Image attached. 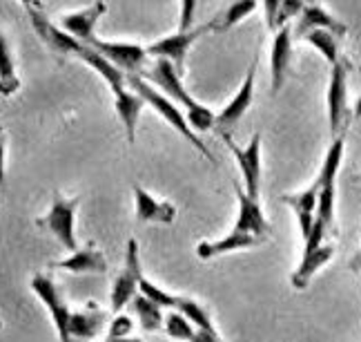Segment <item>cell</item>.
Returning <instances> with one entry per match:
<instances>
[{"label": "cell", "mask_w": 361, "mask_h": 342, "mask_svg": "<svg viewBox=\"0 0 361 342\" xmlns=\"http://www.w3.org/2000/svg\"><path fill=\"white\" fill-rule=\"evenodd\" d=\"M207 32H214V23L212 20L205 23V25H199V27H192V30H188V32H178L176 30V34L163 36V38L157 40V43L147 45V54H149V57H154V59L170 61L178 70V74H183L185 57H188L190 47Z\"/></svg>", "instance_id": "cell-7"}, {"label": "cell", "mask_w": 361, "mask_h": 342, "mask_svg": "<svg viewBox=\"0 0 361 342\" xmlns=\"http://www.w3.org/2000/svg\"><path fill=\"white\" fill-rule=\"evenodd\" d=\"M105 342H143V340H141V338H132V336H128V338H114V340L105 338Z\"/></svg>", "instance_id": "cell-38"}, {"label": "cell", "mask_w": 361, "mask_h": 342, "mask_svg": "<svg viewBox=\"0 0 361 342\" xmlns=\"http://www.w3.org/2000/svg\"><path fill=\"white\" fill-rule=\"evenodd\" d=\"M328 123L332 139L343 136V130L348 126V63L343 59L330 67L328 81Z\"/></svg>", "instance_id": "cell-5"}, {"label": "cell", "mask_w": 361, "mask_h": 342, "mask_svg": "<svg viewBox=\"0 0 361 342\" xmlns=\"http://www.w3.org/2000/svg\"><path fill=\"white\" fill-rule=\"evenodd\" d=\"M261 242L247 232H239V230H230L224 240H214V242H199L197 246V257L199 259H214L219 255H226L232 251H241V249H252V246H259Z\"/></svg>", "instance_id": "cell-23"}, {"label": "cell", "mask_w": 361, "mask_h": 342, "mask_svg": "<svg viewBox=\"0 0 361 342\" xmlns=\"http://www.w3.org/2000/svg\"><path fill=\"white\" fill-rule=\"evenodd\" d=\"M107 11L105 3L103 0H99V3H94L85 9L80 11H74V13H67V16H63V30L74 36L76 40H80V43L90 45L92 40L96 38L94 36V27L96 23H99V18L103 16V13Z\"/></svg>", "instance_id": "cell-16"}, {"label": "cell", "mask_w": 361, "mask_h": 342, "mask_svg": "<svg viewBox=\"0 0 361 342\" xmlns=\"http://www.w3.org/2000/svg\"><path fill=\"white\" fill-rule=\"evenodd\" d=\"M261 3H263V11H266V23L274 32L276 30V13H279L281 0H261Z\"/></svg>", "instance_id": "cell-34"}, {"label": "cell", "mask_w": 361, "mask_h": 342, "mask_svg": "<svg viewBox=\"0 0 361 342\" xmlns=\"http://www.w3.org/2000/svg\"><path fill=\"white\" fill-rule=\"evenodd\" d=\"M176 311H180L183 316L194 324V329H203V331H216L214 329V322L210 318V313L203 305H199L197 300H192L188 295H178V302H176Z\"/></svg>", "instance_id": "cell-27"}, {"label": "cell", "mask_w": 361, "mask_h": 342, "mask_svg": "<svg viewBox=\"0 0 361 342\" xmlns=\"http://www.w3.org/2000/svg\"><path fill=\"white\" fill-rule=\"evenodd\" d=\"M3 326H5V324H3V320H0V331H3Z\"/></svg>", "instance_id": "cell-40"}, {"label": "cell", "mask_w": 361, "mask_h": 342, "mask_svg": "<svg viewBox=\"0 0 361 342\" xmlns=\"http://www.w3.org/2000/svg\"><path fill=\"white\" fill-rule=\"evenodd\" d=\"M312 30H328L332 34H337L339 38H343L345 32H348V27H345L341 20H337L332 13H328L322 5L308 3V5H305V9L301 11V16L297 18V27H293V36L303 38Z\"/></svg>", "instance_id": "cell-14"}, {"label": "cell", "mask_w": 361, "mask_h": 342, "mask_svg": "<svg viewBox=\"0 0 361 342\" xmlns=\"http://www.w3.org/2000/svg\"><path fill=\"white\" fill-rule=\"evenodd\" d=\"M199 0H180V13H178V32H188L194 25V13H197Z\"/></svg>", "instance_id": "cell-32"}, {"label": "cell", "mask_w": 361, "mask_h": 342, "mask_svg": "<svg viewBox=\"0 0 361 342\" xmlns=\"http://www.w3.org/2000/svg\"><path fill=\"white\" fill-rule=\"evenodd\" d=\"M224 141L228 143L230 153L237 159L241 175H243V190L252 197L259 199L261 193V134H255L245 148H239L230 139V134L224 136Z\"/></svg>", "instance_id": "cell-10"}, {"label": "cell", "mask_w": 361, "mask_h": 342, "mask_svg": "<svg viewBox=\"0 0 361 342\" xmlns=\"http://www.w3.org/2000/svg\"><path fill=\"white\" fill-rule=\"evenodd\" d=\"M141 278H143V266H141V255H138V242L130 240L123 271L116 276L112 284V293H109V307H112L114 313H121L125 307H130L134 295L138 293Z\"/></svg>", "instance_id": "cell-6"}, {"label": "cell", "mask_w": 361, "mask_h": 342, "mask_svg": "<svg viewBox=\"0 0 361 342\" xmlns=\"http://www.w3.org/2000/svg\"><path fill=\"white\" fill-rule=\"evenodd\" d=\"M5 155H7V134L0 126V188H5Z\"/></svg>", "instance_id": "cell-35"}, {"label": "cell", "mask_w": 361, "mask_h": 342, "mask_svg": "<svg viewBox=\"0 0 361 342\" xmlns=\"http://www.w3.org/2000/svg\"><path fill=\"white\" fill-rule=\"evenodd\" d=\"M134 329V320L130 316H116L112 320V324H109V331H107V338L114 340V338H128Z\"/></svg>", "instance_id": "cell-33"}, {"label": "cell", "mask_w": 361, "mask_h": 342, "mask_svg": "<svg viewBox=\"0 0 361 342\" xmlns=\"http://www.w3.org/2000/svg\"><path fill=\"white\" fill-rule=\"evenodd\" d=\"M290 59H293V25H283L274 32L270 47V88L274 94L286 83Z\"/></svg>", "instance_id": "cell-13"}, {"label": "cell", "mask_w": 361, "mask_h": 342, "mask_svg": "<svg viewBox=\"0 0 361 342\" xmlns=\"http://www.w3.org/2000/svg\"><path fill=\"white\" fill-rule=\"evenodd\" d=\"M234 193H237V199H239V215L232 230L247 232V235L257 237L259 242H266L270 237L272 228H270V222L266 220V213H263L259 199L250 197L239 184L234 186Z\"/></svg>", "instance_id": "cell-12"}, {"label": "cell", "mask_w": 361, "mask_h": 342, "mask_svg": "<svg viewBox=\"0 0 361 342\" xmlns=\"http://www.w3.org/2000/svg\"><path fill=\"white\" fill-rule=\"evenodd\" d=\"M332 255H335V249H332V244H326V242L322 246H317V249H312V251H303L301 262H299L297 271L293 273V278H290V282H293L295 289L303 291L305 286L310 284L314 273L330 262Z\"/></svg>", "instance_id": "cell-22"}, {"label": "cell", "mask_w": 361, "mask_h": 342, "mask_svg": "<svg viewBox=\"0 0 361 342\" xmlns=\"http://www.w3.org/2000/svg\"><path fill=\"white\" fill-rule=\"evenodd\" d=\"M76 57L80 59V61H85L92 70H96L99 72L103 78H105V83L109 86V90H112V94L114 92H118V90H123V88H128V74H125L121 67H116L112 61H107L101 52H96L94 47H90V45H85L82 43L80 47H78V52H76Z\"/></svg>", "instance_id": "cell-20"}, {"label": "cell", "mask_w": 361, "mask_h": 342, "mask_svg": "<svg viewBox=\"0 0 361 342\" xmlns=\"http://www.w3.org/2000/svg\"><path fill=\"white\" fill-rule=\"evenodd\" d=\"M78 206H80V197L67 199L61 193H56L51 199L49 213L36 220L38 228H45L47 232H51V235L63 244V249H67L69 253H74L78 249V242L74 235V217H76Z\"/></svg>", "instance_id": "cell-4"}, {"label": "cell", "mask_w": 361, "mask_h": 342, "mask_svg": "<svg viewBox=\"0 0 361 342\" xmlns=\"http://www.w3.org/2000/svg\"><path fill=\"white\" fill-rule=\"evenodd\" d=\"M343 150H345V139L337 136L332 139L328 153L324 157L322 170H319L314 186L319 190V204H317V220L322 222L328 230L332 228L335 222V197H337V175L341 168V159H343Z\"/></svg>", "instance_id": "cell-3"}, {"label": "cell", "mask_w": 361, "mask_h": 342, "mask_svg": "<svg viewBox=\"0 0 361 342\" xmlns=\"http://www.w3.org/2000/svg\"><path fill=\"white\" fill-rule=\"evenodd\" d=\"M143 78L149 81V83L154 86V88H159L161 92H165V97L174 99V103H178L180 107H185L188 121H190L192 130L205 132V130H212L214 128L216 114L207 105H203L197 99L190 97V92L185 90L183 81H180L178 70H176V67L170 61L157 59L154 65H149L147 70H145Z\"/></svg>", "instance_id": "cell-1"}, {"label": "cell", "mask_w": 361, "mask_h": 342, "mask_svg": "<svg viewBox=\"0 0 361 342\" xmlns=\"http://www.w3.org/2000/svg\"><path fill=\"white\" fill-rule=\"evenodd\" d=\"M49 269H59V271H69V273H99L105 276L107 273V259L101 249H96L94 244L76 249L69 257L61 259V262H51Z\"/></svg>", "instance_id": "cell-17"}, {"label": "cell", "mask_w": 361, "mask_h": 342, "mask_svg": "<svg viewBox=\"0 0 361 342\" xmlns=\"http://www.w3.org/2000/svg\"><path fill=\"white\" fill-rule=\"evenodd\" d=\"M303 40L308 45H312L322 57L326 59V63L332 67L341 61V52H339V36L332 34L328 30H312L303 36Z\"/></svg>", "instance_id": "cell-26"}, {"label": "cell", "mask_w": 361, "mask_h": 342, "mask_svg": "<svg viewBox=\"0 0 361 342\" xmlns=\"http://www.w3.org/2000/svg\"><path fill=\"white\" fill-rule=\"evenodd\" d=\"M90 47L96 52H101L107 61H112L116 67L125 74H134V76H143L147 70V47L138 45V43H107V40L94 38Z\"/></svg>", "instance_id": "cell-9"}, {"label": "cell", "mask_w": 361, "mask_h": 342, "mask_svg": "<svg viewBox=\"0 0 361 342\" xmlns=\"http://www.w3.org/2000/svg\"><path fill=\"white\" fill-rule=\"evenodd\" d=\"M128 86L134 90V92H138L141 97L145 99V103H149L154 110L170 123V126L183 136V139H188L194 148L199 150V153L203 155V157H207L212 163H214V157H212V153L207 150V146L201 141V136L192 130V126H190V121H188V114H183V110H180V105L178 103H174L170 97H165V94L159 90V88H154L149 83V81H145L143 76H134V74H128Z\"/></svg>", "instance_id": "cell-2"}, {"label": "cell", "mask_w": 361, "mask_h": 342, "mask_svg": "<svg viewBox=\"0 0 361 342\" xmlns=\"http://www.w3.org/2000/svg\"><path fill=\"white\" fill-rule=\"evenodd\" d=\"M359 74H361V65H359Z\"/></svg>", "instance_id": "cell-42"}, {"label": "cell", "mask_w": 361, "mask_h": 342, "mask_svg": "<svg viewBox=\"0 0 361 342\" xmlns=\"http://www.w3.org/2000/svg\"><path fill=\"white\" fill-rule=\"evenodd\" d=\"M190 342H224L221 336L216 331H203V329H197L194 331V338Z\"/></svg>", "instance_id": "cell-36"}, {"label": "cell", "mask_w": 361, "mask_h": 342, "mask_svg": "<svg viewBox=\"0 0 361 342\" xmlns=\"http://www.w3.org/2000/svg\"><path fill=\"white\" fill-rule=\"evenodd\" d=\"M281 199L295 211V217L299 222V230H301V235L305 240L312 232V226H314V220H317L319 190H317L314 182L305 190H299V193H293V195H283Z\"/></svg>", "instance_id": "cell-18"}, {"label": "cell", "mask_w": 361, "mask_h": 342, "mask_svg": "<svg viewBox=\"0 0 361 342\" xmlns=\"http://www.w3.org/2000/svg\"><path fill=\"white\" fill-rule=\"evenodd\" d=\"M138 293H143L147 300H152V302L159 305L161 309H163V307L176 309V302H178V295H172L170 291L161 289V286H157L154 282L147 280L145 276L141 278V284H138Z\"/></svg>", "instance_id": "cell-30"}, {"label": "cell", "mask_w": 361, "mask_h": 342, "mask_svg": "<svg viewBox=\"0 0 361 342\" xmlns=\"http://www.w3.org/2000/svg\"><path fill=\"white\" fill-rule=\"evenodd\" d=\"M163 329H165V334H168L172 340H178V342H190L194 338V331H197V329H194V324L183 316V313L176 311V309L165 316Z\"/></svg>", "instance_id": "cell-29"}, {"label": "cell", "mask_w": 361, "mask_h": 342, "mask_svg": "<svg viewBox=\"0 0 361 342\" xmlns=\"http://www.w3.org/2000/svg\"><path fill=\"white\" fill-rule=\"evenodd\" d=\"M305 5H308V0H281L279 13H276V30L283 25H290V20H293L295 16L299 18L301 11L305 9Z\"/></svg>", "instance_id": "cell-31"}, {"label": "cell", "mask_w": 361, "mask_h": 342, "mask_svg": "<svg viewBox=\"0 0 361 342\" xmlns=\"http://www.w3.org/2000/svg\"><path fill=\"white\" fill-rule=\"evenodd\" d=\"M32 291L38 295V300L47 307L51 322L59 331V340L61 342H69V316H72V309L67 307L65 295L59 289V284L54 282L45 273H36L30 282Z\"/></svg>", "instance_id": "cell-8"}, {"label": "cell", "mask_w": 361, "mask_h": 342, "mask_svg": "<svg viewBox=\"0 0 361 342\" xmlns=\"http://www.w3.org/2000/svg\"><path fill=\"white\" fill-rule=\"evenodd\" d=\"M134 204H136V220L138 222H152V224H172L176 217V208L170 201L159 199L143 186H134Z\"/></svg>", "instance_id": "cell-15"}, {"label": "cell", "mask_w": 361, "mask_h": 342, "mask_svg": "<svg viewBox=\"0 0 361 342\" xmlns=\"http://www.w3.org/2000/svg\"><path fill=\"white\" fill-rule=\"evenodd\" d=\"M69 342H85V340H69Z\"/></svg>", "instance_id": "cell-41"}, {"label": "cell", "mask_w": 361, "mask_h": 342, "mask_svg": "<svg viewBox=\"0 0 361 342\" xmlns=\"http://www.w3.org/2000/svg\"><path fill=\"white\" fill-rule=\"evenodd\" d=\"M257 9V0H234V3L216 16L212 23H214V32H226L230 27H234L237 23H241L243 18H247L250 13Z\"/></svg>", "instance_id": "cell-28"}, {"label": "cell", "mask_w": 361, "mask_h": 342, "mask_svg": "<svg viewBox=\"0 0 361 342\" xmlns=\"http://www.w3.org/2000/svg\"><path fill=\"white\" fill-rule=\"evenodd\" d=\"M105 320V311L94 302H87L80 311H72V316H69V340H94Z\"/></svg>", "instance_id": "cell-19"}, {"label": "cell", "mask_w": 361, "mask_h": 342, "mask_svg": "<svg viewBox=\"0 0 361 342\" xmlns=\"http://www.w3.org/2000/svg\"><path fill=\"white\" fill-rule=\"evenodd\" d=\"M353 117H355V119H361V97H359L357 103H355V112H353Z\"/></svg>", "instance_id": "cell-39"}, {"label": "cell", "mask_w": 361, "mask_h": 342, "mask_svg": "<svg viewBox=\"0 0 361 342\" xmlns=\"http://www.w3.org/2000/svg\"><path fill=\"white\" fill-rule=\"evenodd\" d=\"M130 309L136 316L138 324H141V329L147 331V334H154L159 329H163V322H165V316L159 305H154L152 300H147L143 293H136L134 300L130 302Z\"/></svg>", "instance_id": "cell-24"}, {"label": "cell", "mask_w": 361, "mask_h": 342, "mask_svg": "<svg viewBox=\"0 0 361 342\" xmlns=\"http://www.w3.org/2000/svg\"><path fill=\"white\" fill-rule=\"evenodd\" d=\"M114 103H116V114L123 121L125 134H128V141L134 143L136 139V126H138V117H141L143 107L147 105L145 99L138 92L123 88L114 92Z\"/></svg>", "instance_id": "cell-21"}, {"label": "cell", "mask_w": 361, "mask_h": 342, "mask_svg": "<svg viewBox=\"0 0 361 342\" xmlns=\"http://www.w3.org/2000/svg\"><path fill=\"white\" fill-rule=\"evenodd\" d=\"M255 74H257V63L250 65V70H247V74L243 78L241 88L237 90V94H234L224 110L216 114L212 130L219 136H228L230 130L243 119V114L247 112V107L252 105V99H255Z\"/></svg>", "instance_id": "cell-11"}, {"label": "cell", "mask_w": 361, "mask_h": 342, "mask_svg": "<svg viewBox=\"0 0 361 342\" xmlns=\"http://www.w3.org/2000/svg\"><path fill=\"white\" fill-rule=\"evenodd\" d=\"M20 3L25 5L27 13H32V11H45L43 0H20Z\"/></svg>", "instance_id": "cell-37"}, {"label": "cell", "mask_w": 361, "mask_h": 342, "mask_svg": "<svg viewBox=\"0 0 361 342\" xmlns=\"http://www.w3.org/2000/svg\"><path fill=\"white\" fill-rule=\"evenodd\" d=\"M20 88V78L16 74V65H13L11 57V45L9 38L0 32V94L3 97H11Z\"/></svg>", "instance_id": "cell-25"}]
</instances>
